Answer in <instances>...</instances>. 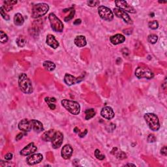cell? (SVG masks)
Masks as SVG:
<instances>
[{
  "label": "cell",
  "instance_id": "ffe728a7",
  "mask_svg": "<svg viewBox=\"0 0 167 167\" xmlns=\"http://www.w3.org/2000/svg\"><path fill=\"white\" fill-rule=\"evenodd\" d=\"M31 121L32 124V129L35 132L39 133L44 130L43 125H42L41 121L36 120H32Z\"/></svg>",
  "mask_w": 167,
  "mask_h": 167
},
{
  "label": "cell",
  "instance_id": "d6a6232c",
  "mask_svg": "<svg viewBox=\"0 0 167 167\" xmlns=\"http://www.w3.org/2000/svg\"><path fill=\"white\" fill-rule=\"evenodd\" d=\"M87 5H88V6H90V7H95V6L97 5H99V4H100V2L99 1H97V0H92V1H88L87 2Z\"/></svg>",
  "mask_w": 167,
  "mask_h": 167
},
{
  "label": "cell",
  "instance_id": "277c9868",
  "mask_svg": "<svg viewBox=\"0 0 167 167\" xmlns=\"http://www.w3.org/2000/svg\"><path fill=\"white\" fill-rule=\"evenodd\" d=\"M144 120L150 129L153 131H157L160 129L159 118L153 113H147L144 114Z\"/></svg>",
  "mask_w": 167,
  "mask_h": 167
},
{
  "label": "cell",
  "instance_id": "74e56055",
  "mask_svg": "<svg viewBox=\"0 0 167 167\" xmlns=\"http://www.w3.org/2000/svg\"><path fill=\"white\" fill-rule=\"evenodd\" d=\"M13 153H8L5 156V159L7 161H11L12 159H13Z\"/></svg>",
  "mask_w": 167,
  "mask_h": 167
},
{
  "label": "cell",
  "instance_id": "ee69618b",
  "mask_svg": "<svg viewBox=\"0 0 167 167\" xmlns=\"http://www.w3.org/2000/svg\"><path fill=\"white\" fill-rule=\"evenodd\" d=\"M125 166H135L136 165H133V164H130V163H128V164H127V165H125Z\"/></svg>",
  "mask_w": 167,
  "mask_h": 167
},
{
  "label": "cell",
  "instance_id": "4fadbf2b",
  "mask_svg": "<svg viewBox=\"0 0 167 167\" xmlns=\"http://www.w3.org/2000/svg\"><path fill=\"white\" fill-rule=\"evenodd\" d=\"M101 115L105 119L110 120L113 119L115 116V113L110 107H105L102 109L101 112Z\"/></svg>",
  "mask_w": 167,
  "mask_h": 167
},
{
  "label": "cell",
  "instance_id": "8fae6325",
  "mask_svg": "<svg viewBox=\"0 0 167 167\" xmlns=\"http://www.w3.org/2000/svg\"><path fill=\"white\" fill-rule=\"evenodd\" d=\"M63 140V135L60 131H56L53 139L52 140V145L54 149H57L62 146Z\"/></svg>",
  "mask_w": 167,
  "mask_h": 167
},
{
  "label": "cell",
  "instance_id": "8d00e7d4",
  "mask_svg": "<svg viewBox=\"0 0 167 167\" xmlns=\"http://www.w3.org/2000/svg\"><path fill=\"white\" fill-rule=\"evenodd\" d=\"M116 157L118 159H123L126 158V154L124 153L123 151H119L118 152V154L116 155Z\"/></svg>",
  "mask_w": 167,
  "mask_h": 167
},
{
  "label": "cell",
  "instance_id": "836d02e7",
  "mask_svg": "<svg viewBox=\"0 0 167 167\" xmlns=\"http://www.w3.org/2000/svg\"><path fill=\"white\" fill-rule=\"evenodd\" d=\"M148 142L149 143H153V142H155L156 141V137L153 134H150L148 136Z\"/></svg>",
  "mask_w": 167,
  "mask_h": 167
},
{
  "label": "cell",
  "instance_id": "9c48e42d",
  "mask_svg": "<svg viewBox=\"0 0 167 167\" xmlns=\"http://www.w3.org/2000/svg\"><path fill=\"white\" fill-rule=\"evenodd\" d=\"M115 4H116L118 9L123 10L126 13L128 12L129 13L133 14L136 13V11L135 9V8L127 4L126 1H115Z\"/></svg>",
  "mask_w": 167,
  "mask_h": 167
},
{
  "label": "cell",
  "instance_id": "3957f363",
  "mask_svg": "<svg viewBox=\"0 0 167 167\" xmlns=\"http://www.w3.org/2000/svg\"><path fill=\"white\" fill-rule=\"evenodd\" d=\"M49 11V6L45 3H40L33 5L32 11V17L33 19H39L43 16Z\"/></svg>",
  "mask_w": 167,
  "mask_h": 167
},
{
  "label": "cell",
  "instance_id": "7c38bea8",
  "mask_svg": "<svg viewBox=\"0 0 167 167\" xmlns=\"http://www.w3.org/2000/svg\"><path fill=\"white\" fill-rule=\"evenodd\" d=\"M37 150V148L33 142H31L24 147L20 151V154L23 156H28L35 153Z\"/></svg>",
  "mask_w": 167,
  "mask_h": 167
},
{
  "label": "cell",
  "instance_id": "d4e9b609",
  "mask_svg": "<svg viewBox=\"0 0 167 167\" xmlns=\"http://www.w3.org/2000/svg\"><path fill=\"white\" fill-rule=\"evenodd\" d=\"M44 101L46 102L48 107H49L51 110H55L56 109V105L54 102L56 101V99L54 97H46L44 99Z\"/></svg>",
  "mask_w": 167,
  "mask_h": 167
},
{
  "label": "cell",
  "instance_id": "4dcf8cb0",
  "mask_svg": "<svg viewBox=\"0 0 167 167\" xmlns=\"http://www.w3.org/2000/svg\"><path fill=\"white\" fill-rule=\"evenodd\" d=\"M0 14H1V16L3 17V19H5V20H10V17L9 15L6 13V11L4 10V7H0Z\"/></svg>",
  "mask_w": 167,
  "mask_h": 167
},
{
  "label": "cell",
  "instance_id": "484cf974",
  "mask_svg": "<svg viewBox=\"0 0 167 167\" xmlns=\"http://www.w3.org/2000/svg\"><path fill=\"white\" fill-rule=\"evenodd\" d=\"M26 38L25 36L20 35L16 39V44L19 47H24L26 44Z\"/></svg>",
  "mask_w": 167,
  "mask_h": 167
},
{
  "label": "cell",
  "instance_id": "ab89813d",
  "mask_svg": "<svg viewBox=\"0 0 167 167\" xmlns=\"http://www.w3.org/2000/svg\"><path fill=\"white\" fill-rule=\"evenodd\" d=\"M132 31H133L132 29H126L123 30V33L127 35H130L132 33Z\"/></svg>",
  "mask_w": 167,
  "mask_h": 167
},
{
  "label": "cell",
  "instance_id": "4316f807",
  "mask_svg": "<svg viewBox=\"0 0 167 167\" xmlns=\"http://www.w3.org/2000/svg\"><path fill=\"white\" fill-rule=\"evenodd\" d=\"M85 114H86L85 119L86 120H89L95 116V112L93 108L87 109V110L85 111Z\"/></svg>",
  "mask_w": 167,
  "mask_h": 167
},
{
  "label": "cell",
  "instance_id": "7a4b0ae2",
  "mask_svg": "<svg viewBox=\"0 0 167 167\" xmlns=\"http://www.w3.org/2000/svg\"><path fill=\"white\" fill-rule=\"evenodd\" d=\"M61 103L63 107L71 114L77 116L80 114V105L78 102L69 99H63Z\"/></svg>",
  "mask_w": 167,
  "mask_h": 167
},
{
  "label": "cell",
  "instance_id": "cb8c5ba5",
  "mask_svg": "<svg viewBox=\"0 0 167 167\" xmlns=\"http://www.w3.org/2000/svg\"><path fill=\"white\" fill-rule=\"evenodd\" d=\"M42 65H43L44 68L45 69V70H47V71H52L56 68L55 63L51 62V61H45Z\"/></svg>",
  "mask_w": 167,
  "mask_h": 167
},
{
  "label": "cell",
  "instance_id": "6da1fadb",
  "mask_svg": "<svg viewBox=\"0 0 167 167\" xmlns=\"http://www.w3.org/2000/svg\"><path fill=\"white\" fill-rule=\"evenodd\" d=\"M19 87L24 93L31 94L33 92L32 82L25 73H21L19 77Z\"/></svg>",
  "mask_w": 167,
  "mask_h": 167
},
{
  "label": "cell",
  "instance_id": "52a82bcc",
  "mask_svg": "<svg viewBox=\"0 0 167 167\" xmlns=\"http://www.w3.org/2000/svg\"><path fill=\"white\" fill-rule=\"evenodd\" d=\"M98 14L102 20L110 22L114 19V14L112 11L105 6H99L98 7Z\"/></svg>",
  "mask_w": 167,
  "mask_h": 167
},
{
  "label": "cell",
  "instance_id": "83f0119b",
  "mask_svg": "<svg viewBox=\"0 0 167 167\" xmlns=\"http://www.w3.org/2000/svg\"><path fill=\"white\" fill-rule=\"evenodd\" d=\"M158 41V36L156 34H150L148 37V41L151 44L156 43Z\"/></svg>",
  "mask_w": 167,
  "mask_h": 167
},
{
  "label": "cell",
  "instance_id": "2e32d148",
  "mask_svg": "<svg viewBox=\"0 0 167 167\" xmlns=\"http://www.w3.org/2000/svg\"><path fill=\"white\" fill-rule=\"evenodd\" d=\"M73 150L71 145L66 144L63 147L62 150V157L65 160L69 159L72 155Z\"/></svg>",
  "mask_w": 167,
  "mask_h": 167
},
{
  "label": "cell",
  "instance_id": "ac0fdd59",
  "mask_svg": "<svg viewBox=\"0 0 167 167\" xmlns=\"http://www.w3.org/2000/svg\"><path fill=\"white\" fill-rule=\"evenodd\" d=\"M57 130L55 129H50L44 133L42 135V140L45 142H51L55 135Z\"/></svg>",
  "mask_w": 167,
  "mask_h": 167
},
{
  "label": "cell",
  "instance_id": "603a6c76",
  "mask_svg": "<svg viewBox=\"0 0 167 167\" xmlns=\"http://www.w3.org/2000/svg\"><path fill=\"white\" fill-rule=\"evenodd\" d=\"M17 4V1H5L4 5L2 6L6 12H9L13 9V6Z\"/></svg>",
  "mask_w": 167,
  "mask_h": 167
},
{
  "label": "cell",
  "instance_id": "8992f818",
  "mask_svg": "<svg viewBox=\"0 0 167 167\" xmlns=\"http://www.w3.org/2000/svg\"><path fill=\"white\" fill-rule=\"evenodd\" d=\"M135 76L139 79L146 78L150 80L154 77V74L146 67H138L135 70Z\"/></svg>",
  "mask_w": 167,
  "mask_h": 167
},
{
  "label": "cell",
  "instance_id": "5b68a950",
  "mask_svg": "<svg viewBox=\"0 0 167 167\" xmlns=\"http://www.w3.org/2000/svg\"><path fill=\"white\" fill-rule=\"evenodd\" d=\"M51 28L55 32H62L63 30V24L54 13H50L48 16Z\"/></svg>",
  "mask_w": 167,
  "mask_h": 167
},
{
  "label": "cell",
  "instance_id": "9a60e30c",
  "mask_svg": "<svg viewBox=\"0 0 167 167\" xmlns=\"http://www.w3.org/2000/svg\"><path fill=\"white\" fill-rule=\"evenodd\" d=\"M19 129L23 132H29L32 129V121L28 119H24L21 120L19 123Z\"/></svg>",
  "mask_w": 167,
  "mask_h": 167
},
{
  "label": "cell",
  "instance_id": "f35d334b",
  "mask_svg": "<svg viewBox=\"0 0 167 167\" xmlns=\"http://www.w3.org/2000/svg\"><path fill=\"white\" fill-rule=\"evenodd\" d=\"M161 153L162 156H167V149L166 146H163L161 150Z\"/></svg>",
  "mask_w": 167,
  "mask_h": 167
},
{
  "label": "cell",
  "instance_id": "30bf717a",
  "mask_svg": "<svg viewBox=\"0 0 167 167\" xmlns=\"http://www.w3.org/2000/svg\"><path fill=\"white\" fill-rule=\"evenodd\" d=\"M43 159V156L41 153H35L32 154L27 157L26 163L29 165H35L36 164H38L42 161Z\"/></svg>",
  "mask_w": 167,
  "mask_h": 167
},
{
  "label": "cell",
  "instance_id": "b9f144b4",
  "mask_svg": "<svg viewBox=\"0 0 167 167\" xmlns=\"http://www.w3.org/2000/svg\"><path fill=\"white\" fill-rule=\"evenodd\" d=\"M80 23H81V20L80 19H77L75 21L73 24H75V25H78V24H80Z\"/></svg>",
  "mask_w": 167,
  "mask_h": 167
},
{
  "label": "cell",
  "instance_id": "5bb4252c",
  "mask_svg": "<svg viewBox=\"0 0 167 167\" xmlns=\"http://www.w3.org/2000/svg\"><path fill=\"white\" fill-rule=\"evenodd\" d=\"M82 77L77 78L70 74H66L64 77V81L67 85L68 86H72L76 84H78L82 80Z\"/></svg>",
  "mask_w": 167,
  "mask_h": 167
},
{
  "label": "cell",
  "instance_id": "7402d4cb",
  "mask_svg": "<svg viewBox=\"0 0 167 167\" xmlns=\"http://www.w3.org/2000/svg\"><path fill=\"white\" fill-rule=\"evenodd\" d=\"M24 22V19L22 14L20 13L15 14L14 16V23L16 26H22Z\"/></svg>",
  "mask_w": 167,
  "mask_h": 167
},
{
  "label": "cell",
  "instance_id": "f1b7e54d",
  "mask_svg": "<svg viewBox=\"0 0 167 167\" xmlns=\"http://www.w3.org/2000/svg\"><path fill=\"white\" fill-rule=\"evenodd\" d=\"M8 36L4 31H0V41L1 43H5L8 41Z\"/></svg>",
  "mask_w": 167,
  "mask_h": 167
},
{
  "label": "cell",
  "instance_id": "1f68e13d",
  "mask_svg": "<svg viewBox=\"0 0 167 167\" xmlns=\"http://www.w3.org/2000/svg\"><path fill=\"white\" fill-rule=\"evenodd\" d=\"M95 156L99 160H103L105 158V156L101 153V151L98 149H97L95 151Z\"/></svg>",
  "mask_w": 167,
  "mask_h": 167
},
{
  "label": "cell",
  "instance_id": "60d3db41",
  "mask_svg": "<svg viewBox=\"0 0 167 167\" xmlns=\"http://www.w3.org/2000/svg\"><path fill=\"white\" fill-rule=\"evenodd\" d=\"M23 137V134L22 133H19V134H18L17 136H16V141H19L20 140H21Z\"/></svg>",
  "mask_w": 167,
  "mask_h": 167
},
{
  "label": "cell",
  "instance_id": "d590c367",
  "mask_svg": "<svg viewBox=\"0 0 167 167\" xmlns=\"http://www.w3.org/2000/svg\"><path fill=\"white\" fill-rule=\"evenodd\" d=\"M116 129V125L114 123H110V125H108L106 127V129L108 132H112L113 130Z\"/></svg>",
  "mask_w": 167,
  "mask_h": 167
},
{
  "label": "cell",
  "instance_id": "e0dca14e",
  "mask_svg": "<svg viewBox=\"0 0 167 167\" xmlns=\"http://www.w3.org/2000/svg\"><path fill=\"white\" fill-rule=\"evenodd\" d=\"M46 42L48 46L50 47L51 48H54V49H56V48H57L59 46V42H57L55 37H54V36L52 35L49 34L47 36Z\"/></svg>",
  "mask_w": 167,
  "mask_h": 167
},
{
  "label": "cell",
  "instance_id": "f546056e",
  "mask_svg": "<svg viewBox=\"0 0 167 167\" xmlns=\"http://www.w3.org/2000/svg\"><path fill=\"white\" fill-rule=\"evenodd\" d=\"M148 26L149 28L151 29H157L158 27H159V23H158V22L156 20L151 21V22H149Z\"/></svg>",
  "mask_w": 167,
  "mask_h": 167
},
{
  "label": "cell",
  "instance_id": "7bdbcfd3",
  "mask_svg": "<svg viewBox=\"0 0 167 167\" xmlns=\"http://www.w3.org/2000/svg\"><path fill=\"white\" fill-rule=\"evenodd\" d=\"M87 130H86V131H85V133H82V134H80V136L81 138H82V137H84V136L86 135V134H87Z\"/></svg>",
  "mask_w": 167,
  "mask_h": 167
},
{
  "label": "cell",
  "instance_id": "44dd1931",
  "mask_svg": "<svg viewBox=\"0 0 167 167\" xmlns=\"http://www.w3.org/2000/svg\"><path fill=\"white\" fill-rule=\"evenodd\" d=\"M75 44L78 47H84L87 44L86 39L84 35H78L75 39Z\"/></svg>",
  "mask_w": 167,
  "mask_h": 167
},
{
  "label": "cell",
  "instance_id": "e575fe53",
  "mask_svg": "<svg viewBox=\"0 0 167 167\" xmlns=\"http://www.w3.org/2000/svg\"><path fill=\"white\" fill-rule=\"evenodd\" d=\"M75 11L73 9H72V10L71 11V13H70V14L67 17L65 18L64 20L65 21V22H67V21L71 20L72 18H73L74 15H75Z\"/></svg>",
  "mask_w": 167,
  "mask_h": 167
},
{
  "label": "cell",
  "instance_id": "d6986e66",
  "mask_svg": "<svg viewBox=\"0 0 167 167\" xmlns=\"http://www.w3.org/2000/svg\"><path fill=\"white\" fill-rule=\"evenodd\" d=\"M110 42H112V44H113L114 45H117L123 43V42H125V37H124V35H123L119 34V33H118V34H116L110 37Z\"/></svg>",
  "mask_w": 167,
  "mask_h": 167
},
{
  "label": "cell",
  "instance_id": "ba28073f",
  "mask_svg": "<svg viewBox=\"0 0 167 167\" xmlns=\"http://www.w3.org/2000/svg\"><path fill=\"white\" fill-rule=\"evenodd\" d=\"M114 13L115 14V15L118 18H120V19H123L124 22L125 23H127V24H129V25H131V24H133V20L131 19L129 14H127L126 12L123 11V10L120 9L118 8H114Z\"/></svg>",
  "mask_w": 167,
  "mask_h": 167
}]
</instances>
